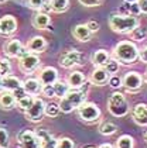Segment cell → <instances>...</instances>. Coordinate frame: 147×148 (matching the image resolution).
Listing matches in <instances>:
<instances>
[{
    "instance_id": "cell-1",
    "label": "cell",
    "mask_w": 147,
    "mask_h": 148,
    "mask_svg": "<svg viewBox=\"0 0 147 148\" xmlns=\"http://www.w3.org/2000/svg\"><path fill=\"white\" fill-rule=\"evenodd\" d=\"M86 85V83H85ZM85 85L81 88V89H71L67 95L59 99V109L61 112L65 114L72 113L74 110H77L79 106L84 102H86V97H88V89L85 88Z\"/></svg>"
},
{
    "instance_id": "cell-2",
    "label": "cell",
    "mask_w": 147,
    "mask_h": 148,
    "mask_svg": "<svg viewBox=\"0 0 147 148\" xmlns=\"http://www.w3.org/2000/svg\"><path fill=\"white\" fill-rule=\"evenodd\" d=\"M112 55L122 65H133L139 59V48L132 41H120L115 45Z\"/></svg>"
},
{
    "instance_id": "cell-3",
    "label": "cell",
    "mask_w": 147,
    "mask_h": 148,
    "mask_svg": "<svg viewBox=\"0 0 147 148\" xmlns=\"http://www.w3.org/2000/svg\"><path fill=\"white\" fill-rule=\"evenodd\" d=\"M137 25H140V21L136 16L130 14H112L109 17V27L112 31L119 34H130Z\"/></svg>"
},
{
    "instance_id": "cell-4",
    "label": "cell",
    "mask_w": 147,
    "mask_h": 148,
    "mask_svg": "<svg viewBox=\"0 0 147 148\" xmlns=\"http://www.w3.org/2000/svg\"><path fill=\"white\" fill-rule=\"evenodd\" d=\"M108 112L113 117H124L129 114L130 107H129V103H127L123 93L115 92L110 95V97L108 99Z\"/></svg>"
},
{
    "instance_id": "cell-5",
    "label": "cell",
    "mask_w": 147,
    "mask_h": 148,
    "mask_svg": "<svg viewBox=\"0 0 147 148\" xmlns=\"http://www.w3.org/2000/svg\"><path fill=\"white\" fill-rule=\"evenodd\" d=\"M77 113H78L79 120L86 123V124H92V123L99 121V119L102 116V112L98 107V104H95L92 102H84L77 109Z\"/></svg>"
},
{
    "instance_id": "cell-6",
    "label": "cell",
    "mask_w": 147,
    "mask_h": 148,
    "mask_svg": "<svg viewBox=\"0 0 147 148\" xmlns=\"http://www.w3.org/2000/svg\"><path fill=\"white\" fill-rule=\"evenodd\" d=\"M17 144L20 148H41V140L33 130H23L17 134Z\"/></svg>"
},
{
    "instance_id": "cell-7",
    "label": "cell",
    "mask_w": 147,
    "mask_h": 148,
    "mask_svg": "<svg viewBox=\"0 0 147 148\" xmlns=\"http://www.w3.org/2000/svg\"><path fill=\"white\" fill-rule=\"evenodd\" d=\"M84 64V54L78 49H69L59 58V65L65 69H72Z\"/></svg>"
},
{
    "instance_id": "cell-8",
    "label": "cell",
    "mask_w": 147,
    "mask_h": 148,
    "mask_svg": "<svg viewBox=\"0 0 147 148\" xmlns=\"http://www.w3.org/2000/svg\"><path fill=\"white\" fill-rule=\"evenodd\" d=\"M143 82H144V78L139 72L130 71V72H126L122 78V88H124L127 92H137L141 89Z\"/></svg>"
},
{
    "instance_id": "cell-9",
    "label": "cell",
    "mask_w": 147,
    "mask_h": 148,
    "mask_svg": "<svg viewBox=\"0 0 147 148\" xmlns=\"http://www.w3.org/2000/svg\"><path fill=\"white\" fill-rule=\"evenodd\" d=\"M41 66V59L37 57V54L27 52L24 57L19 58V68L24 73H34Z\"/></svg>"
},
{
    "instance_id": "cell-10",
    "label": "cell",
    "mask_w": 147,
    "mask_h": 148,
    "mask_svg": "<svg viewBox=\"0 0 147 148\" xmlns=\"http://www.w3.org/2000/svg\"><path fill=\"white\" fill-rule=\"evenodd\" d=\"M45 116V102L40 97H35L31 107L26 112V119L31 123H40Z\"/></svg>"
},
{
    "instance_id": "cell-11",
    "label": "cell",
    "mask_w": 147,
    "mask_h": 148,
    "mask_svg": "<svg viewBox=\"0 0 147 148\" xmlns=\"http://www.w3.org/2000/svg\"><path fill=\"white\" fill-rule=\"evenodd\" d=\"M3 52H4V55L9 58H21L24 57L27 52H28V49H27V47H24L21 44V41H19V40H9L4 45H3Z\"/></svg>"
},
{
    "instance_id": "cell-12",
    "label": "cell",
    "mask_w": 147,
    "mask_h": 148,
    "mask_svg": "<svg viewBox=\"0 0 147 148\" xmlns=\"http://www.w3.org/2000/svg\"><path fill=\"white\" fill-rule=\"evenodd\" d=\"M109 78H110V73L103 66H95V69L89 75V82L93 86H105L108 85Z\"/></svg>"
},
{
    "instance_id": "cell-13",
    "label": "cell",
    "mask_w": 147,
    "mask_h": 148,
    "mask_svg": "<svg viewBox=\"0 0 147 148\" xmlns=\"http://www.w3.org/2000/svg\"><path fill=\"white\" fill-rule=\"evenodd\" d=\"M17 30V20L14 16L7 14L0 18V35H11Z\"/></svg>"
},
{
    "instance_id": "cell-14",
    "label": "cell",
    "mask_w": 147,
    "mask_h": 148,
    "mask_svg": "<svg viewBox=\"0 0 147 148\" xmlns=\"http://www.w3.org/2000/svg\"><path fill=\"white\" fill-rule=\"evenodd\" d=\"M132 117L136 124L147 127V104L146 103H137L132 109Z\"/></svg>"
},
{
    "instance_id": "cell-15",
    "label": "cell",
    "mask_w": 147,
    "mask_h": 148,
    "mask_svg": "<svg viewBox=\"0 0 147 148\" xmlns=\"http://www.w3.org/2000/svg\"><path fill=\"white\" fill-rule=\"evenodd\" d=\"M48 47V42L44 37L41 35H34L28 40L27 42V49L28 52H33V54H43Z\"/></svg>"
},
{
    "instance_id": "cell-16",
    "label": "cell",
    "mask_w": 147,
    "mask_h": 148,
    "mask_svg": "<svg viewBox=\"0 0 147 148\" xmlns=\"http://www.w3.org/2000/svg\"><path fill=\"white\" fill-rule=\"evenodd\" d=\"M38 79L43 83V86L44 85H54L58 80V71L54 66H45L40 71Z\"/></svg>"
},
{
    "instance_id": "cell-17",
    "label": "cell",
    "mask_w": 147,
    "mask_h": 148,
    "mask_svg": "<svg viewBox=\"0 0 147 148\" xmlns=\"http://www.w3.org/2000/svg\"><path fill=\"white\" fill-rule=\"evenodd\" d=\"M67 83L71 89H81L86 83V78L81 71H71L67 76Z\"/></svg>"
},
{
    "instance_id": "cell-18",
    "label": "cell",
    "mask_w": 147,
    "mask_h": 148,
    "mask_svg": "<svg viewBox=\"0 0 147 148\" xmlns=\"http://www.w3.org/2000/svg\"><path fill=\"white\" fill-rule=\"evenodd\" d=\"M72 35H74L75 40H78L79 42H88V41H90L93 33L88 28L86 24H78L72 28Z\"/></svg>"
},
{
    "instance_id": "cell-19",
    "label": "cell",
    "mask_w": 147,
    "mask_h": 148,
    "mask_svg": "<svg viewBox=\"0 0 147 148\" xmlns=\"http://www.w3.org/2000/svg\"><path fill=\"white\" fill-rule=\"evenodd\" d=\"M38 138L41 140V148H57V140L52 134H50L44 128H37L35 130Z\"/></svg>"
},
{
    "instance_id": "cell-20",
    "label": "cell",
    "mask_w": 147,
    "mask_h": 148,
    "mask_svg": "<svg viewBox=\"0 0 147 148\" xmlns=\"http://www.w3.org/2000/svg\"><path fill=\"white\" fill-rule=\"evenodd\" d=\"M23 88H24V90L27 92L28 95L37 96V95L41 93L43 83L40 82V79H35V78H27V79L23 82Z\"/></svg>"
},
{
    "instance_id": "cell-21",
    "label": "cell",
    "mask_w": 147,
    "mask_h": 148,
    "mask_svg": "<svg viewBox=\"0 0 147 148\" xmlns=\"http://www.w3.org/2000/svg\"><path fill=\"white\" fill-rule=\"evenodd\" d=\"M33 27L37 28V30H47L48 25L51 23V18L48 16V13L44 12H37L33 16Z\"/></svg>"
},
{
    "instance_id": "cell-22",
    "label": "cell",
    "mask_w": 147,
    "mask_h": 148,
    "mask_svg": "<svg viewBox=\"0 0 147 148\" xmlns=\"http://www.w3.org/2000/svg\"><path fill=\"white\" fill-rule=\"evenodd\" d=\"M23 86V82L17 76H14V75H6V76H3L1 78V89H4V90H16V89H19V88H21Z\"/></svg>"
},
{
    "instance_id": "cell-23",
    "label": "cell",
    "mask_w": 147,
    "mask_h": 148,
    "mask_svg": "<svg viewBox=\"0 0 147 148\" xmlns=\"http://www.w3.org/2000/svg\"><path fill=\"white\" fill-rule=\"evenodd\" d=\"M17 104L13 93L10 90H3L0 92V109L3 110H11L14 106Z\"/></svg>"
},
{
    "instance_id": "cell-24",
    "label": "cell",
    "mask_w": 147,
    "mask_h": 148,
    "mask_svg": "<svg viewBox=\"0 0 147 148\" xmlns=\"http://www.w3.org/2000/svg\"><path fill=\"white\" fill-rule=\"evenodd\" d=\"M110 58H112L110 54H109L106 49H98V51H95V52L92 54L90 62H92L95 66H105Z\"/></svg>"
},
{
    "instance_id": "cell-25",
    "label": "cell",
    "mask_w": 147,
    "mask_h": 148,
    "mask_svg": "<svg viewBox=\"0 0 147 148\" xmlns=\"http://www.w3.org/2000/svg\"><path fill=\"white\" fill-rule=\"evenodd\" d=\"M54 89H55V97H58V99H62L68 92L71 90L67 80H61V79H58L54 83Z\"/></svg>"
},
{
    "instance_id": "cell-26",
    "label": "cell",
    "mask_w": 147,
    "mask_h": 148,
    "mask_svg": "<svg viewBox=\"0 0 147 148\" xmlns=\"http://www.w3.org/2000/svg\"><path fill=\"white\" fill-rule=\"evenodd\" d=\"M51 12L65 13L69 9V0H50Z\"/></svg>"
},
{
    "instance_id": "cell-27",
    "label": "cell",
    "mask_w": 147,
    "mask_h": 148,
    "mask_svg": "<svg viewBox=\"0 0 147 148\" xmlns=\"http://www.w3.org/2000/svg\"><path fill=\"white\" fill-rule=\"evenodd\" d=\"M98 130H99V133L102 136H113L117 131V125L112 123V121H103V123L99 124Z\"/></svg>"
},
{
    "instance_id": "cell-28",
    "label": "cell",
    "mask_w": 147,
    "mask_h": 148,
    "mask_svg": "<svg viewBox=\"0 0 147 148\" xmlns=\"http://www.w3.org/2000/svg\"><path fill=\"white\" fill-rule=\"evenodd\" d=\"M116 148H135V140L129 134H123L116 140Z\"/></svg>"
},
{
    "instance_id": "cell-29",
    "label": "cell",
    "mask_w": 147,
    "mask_h": 148,
    "mask_svg": "<svg viewBox=\"0 0 147 148\" xmlns=\"http://www.w3.org/2000/svg\"><path fill=\"white\" fill-rule=\"evenodd\" d=\"M34 99H35V96H31V95H27V96H24L23 99H20V100H17V107L21 110V112H27L30 107H31V104L34 103Z\"/></svg>"
},
{
    "instance_id": "cell-30",
    "label": "cell",
    "mask_w": 147,
    "mask_h": 148,
    "mask_svg": "<svg viewBox=\"0 0 147 148\" xmlns=\"http://www.w3.org/2000/svg\"><path fill=\"white\" fill-rule=\"evenodd\" d=\"M130 37H132L133 41H137V42L144 41V40L147 38V30L144 28V27H141V25H137L135 30L130 33Z\"/></svg>"
},
{
    "instance_id": "cell-31",
    "label": "cell",
    "mask_w": 147,
    "mask_h": 148,
    "mask_svg": "<svg viewBox=\"0 0 147 148\" xmlns=\"http://www.w3.org/2000/svg\"><path fill=\"white\" fill-rule=\"evenodd\" d=\"M122 12L123 14H130V16H139L140 14V7H139V4H137V1L136 3H123V7H122Z\"/></svg>"
},
{
    "instance_id": "cell-32",
    "label": "cell",
    "mask_w": 147,
    "mask_h": 148,
    "mask_svg": "<svg viewBox=\"0 0 147 148\" xmlns=\"http://www.w3.org/2000/svg\"><path fill=\"white\" fill-rule=\"evenodd\" d=\"M61 113V109L57 103L51 102V103H45V116L50 117V119H55L58 117V114Z\"/></svg>"
},
{
    "instance_id": "cell-33",
    "label": "cell",
    "mask_w": 147,
    "mask_h": 148,
    "mask_svg": "<svg viewBox=\"0 0 147 148\" xmlns=\"http://www.w3.org/2000/svg\"><path fill=\"white\" fill-rule=\"evenodd\" d=\"M10 147V134L6 130V127L0 125V148H9Z\"/></svg>"
},
{
    "instance_id": "cell-34",
    "label": "cell",
    "mask_w": 147,
    "mask_h": 148,
    "mask_svg": "<svg viewBox=\"0 0 147 148\" xmlns=\"http://www.w3.org/2000/svg\"><path fill=\"white\" fill-rule=\"evenodd\" d=\"M11 73V62L9 58H0V75L6 76Z\"/></svg>"
},
{
    "instance_id": "cell-35",
    "label": "cell",
    "mask_w": 147,
    "mask_h": 148,
    "mask_svg": "<svg viewBox=\"0 0 147 148\" xmlns=\"http://www.w3.org/2000/svg\"><path fill=\"white\" fill-rule=\"evenodd\" d=\"M103 68L106 69L110 75H116L117 72H119V68H120V64L115 59V58H110L109 61H108V64L103 66Z\"/></svg>"
},
{
    "instance_id": "cell-36",
    "label": "cell",
    "mask_w": 147,
    "mask_h": 148,
    "mask_svg": "<svg viewBox=\"0 0 147 148\" xmlns=\"http://www.w3.org/2000/svg\"><path fill=\"white\" fill-rule=\"evenodd\" d=\"M57 148H77V144L68 138V137H62V138H58L57 141Z\"/></svg>"
},
{
    "instance_id": "cell-37",
    "label": "cell",
    "mask_w": 147,
    "mask_h": 148,
    "mask_svg": "<svg viewBox=\"0 0 147 148\" xmlns=\"http://www.w3.org/2000/svg\"><path fill=\"white\" fill-rule=\"evenodd\" d=\"M41 95L48 97V99H54L55 97V89H54V85H44L43 89H41Z\"/></svg>"
},
{
    "instance_id": "cell-38",
    "label": "cell",
    "mask_w": 147,
    "mask_h": 148,
    "mask_svg": "<svg viewBox=\"0 0 147 148\" xmlns=\"http://www.w3.org/2000/svg\"><path fill=\"white\" fill-rule=\"evenodd\" d=\"M108 85H109L112 89H120V88H122V78H119L117 75H110Z\"/></svg>"
},
{
    "instance_id": "cell-39",
    "label": "cell",
    "mask_w": 147,
    "mask_h": 148,
    "mask_svg": "<svg viewBox=\"0 0 147 148\" xmlns=\"http://www.w3.org/2000/svg\"><path fill=\"white\" fill-rule=\"evenodd\" d=\"M45 1H47V0H28V7L33 9V10L40 12V10L43 9V6H44Z\"/></svg>"
},
{
    "instance_id": "cell-40",
    "label": "cell",
    "mask_w": 147,
    "mask_h": 148,
    "mask_svg": "<svg viewBox=\"0 0 147 148\" xmlns=\"http://www.w3.org/2000/svg\"><path fill=\"white\" fill-rule=\"evenodd\" d=\"M103 0H78L79 4L85 6V7H98L101 6Z\"/></svg>"
},
{
    "instance_id": "cell-41",
    "label": "cell",
    "mask_w": 147,
    "mask_h": 148,
    "mask_svg": "<svg viewBox=\"0 0 147 148\" xmlns=\"http://www.w3.org/2000/svg\"><path fill=\"white\" fill-rule=\"evenodd\" d=\"M11 93H13V96H14L16 102H17V100H20V99H23L24 96H27V95H28L27 92L24 90V88H23V86L21 88H19V89H16V90H13Z\"/></svg>"
},
{
    "instance_id": "cell-42",
    "label": "cell",
    "mask_w": 147,
    "mask_h": 148,
    "mask_svg": "<svg viewBox=\"0 0 147 148\" xmlns=\"http://www.w3.org/2000/svg\"><path fill=\"white\" fill-rule=\"evenodd\" d=\"M86 25H88V28H89L93 34H95V33L99 30V27H101V24L98 23V21H95V20H90V21H88V23H86Z\"/></svg>"
},
{
    "instance_id": "cell-43",
    "label": "cell",
    "mask_w": 147,
    "mask_h": 148,
    "mask_svg": "<svg viewBox=\"0 0 147 148\" xmlns=\"http://www.w3.org/2000/svg\"><path fill=\"white\" fill-rule=\"evenodd\" d=\"M139 59L143 64H147V45L143 47L141 49H139Z\"/></svg>"
},
{
    "instance_id": "cell-44",
    "label": "cell",
    "mask_w": 147,
    "mask_h": 148,
    "mask_svg": "<svg viewBox=\"0 0 147 148\" xmlns=\"http://www.w3.org/2000/svg\"><path fill=\"white\" fill-rule=\"evenodd\" d=\"M137 4L140 7V12L147 14V0H137Z\"/></svg>"
},
{
    "instance_id": "cell-45",
    "label": "cell",
    "mask_w": 147,
    "mask_h": 148,
    "mask_svg": "<svg viewBox=\"0 0 147 148\" xmlns=\"http://www.w3.org/2000/svg\"><path fill=\"white\" fill-rule=\"evenodd\" d=\"M98 148H113L110 144H102V145H99Z\"/></svg>"
},
{
    "instance_id": "cell-46",
    "label": "cell",
    "mask_w": 147,
    "mask_h": 148,
    "mask_svg": "<svg viewBox=\"0 0 147 148\" xmlns=\"http://www.w3.org/2000/svg\"><path fill=\"white\" fill-rule=\"evenodd\" d=\"M123 1H126V3H136L137 0H123Z\"/></svg>"
},
{
    "instance_id": "cell-47",
    "label": "cell",
    "mask_w": 147,
    "mask_h": 148,
    "mask_svg": "<svg viewBox=\"0 0 147 148\" xmlns=\"http://www.w3.org/2000/svg\"><path fill=\"white\" fill-rule=\"evenodd\" d=\"M143 78H144V80L147 82V71H146V73H144V76H143Z\"/></svg>"
},
{
    "instance_id": "cell-48",
    "label": "cell",
    "mask_w": 147,
    "mask_h": 148,
    "mask_svg": "<svg viewBox=\"0 0 147 148\" xmlns=\"http://www.w3.org/2000/svg\"><path fill=\"white\" fill-rule=\"evenodd\" d=\"M143 137H144V140H146V141H147V131H146V133H144V136H143Z\"/></svg>"
},
{
    "instance_id": "cell-49",
    "label": "cell",
    "mask_w": 147,
    "mask_h": 148,
    "mask_svg": "<svg viewBox=\"0 0 147 148\" xmlns=\"http://www.w3.org/2000/svg\"><path fill=\"white\" fill-rule=\"evenodd\" d=\"M6 1H9V0H0V4H1V3H6Z\"/></svg>"
},
{
    "instance_id": "cell-50",
    "label": "cell",
    "mask_w": 147,
    "mask_h": 148,
    "mask_svg": "<svg viewBox=\"0 0 147 148\" xmlns=\"http://www.w3.org/2000/svg\"><path fill=\"white\" fill-rule=\"evenodd\" d=\"M1 78H3V76L0 75V88H1Z\"/></svg>"
},
{
    "instance_id": "cell-51",
    "label": "cell",
    "mask_w": 147,
    "mask_h": 148,
    "mask_svg": "<svg viewBox=\"0 0 147 148\" xmlns=\"http://www.w3.org/2000/svg\"><path fill=\"white\" fill-rule=\"evenodd\" d=\"M85 148H95V147H92V145H89V147H85Z\"/></svg>"
}]
</instances>
